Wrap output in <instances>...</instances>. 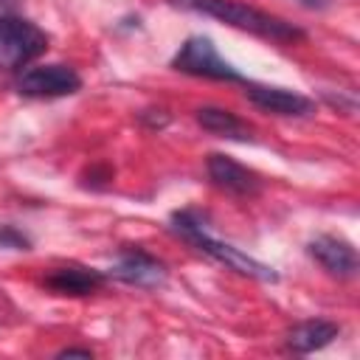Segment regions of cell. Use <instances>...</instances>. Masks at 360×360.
Listing matches in <instances>:
<instances>
[{
  "label": "cell",
  "instance_id": "obj_5",
  "mask_svg": "<svg viewBox=\"0 0 360 360\" xmlns=\"http://www.w3.org/2000/svg\"><path fill=\"white\" fill-rule=\"evenodd\" d=\"M79 87L82 76L68 65H37L28 68L17 82V90L28 98H59L76 93Z\"/></svg>",
  "mask_w": 360,
  "mask_h": 360
},
{
  "label": "cell",
  "instance_id": "obj_4",
  "mask_svg": "<svg viewBox=\"0 0 360 360\" xmlns=\"http://www.w3.org/2000/svg\"><path fill=\"white\" fill-rule=\"evenodd\" d=\"M172 68L188 76H202V79H219V82H245L242 73L225 62L217 51V45L208 37H188L180 51L172 59Z\"/></svg>",
  "mask_w": 360,
  "mask_h": 360
},
{
  "label": "cell",
  "instance_id": "obj_12",
  "mask_svg": "<svg viewBox=\"0 0 360 360\" xmlns=\"http://www.w3.org/2000/svg\"><path fill=\"white\" fill-rule=\"evenodd\" d=\"M197 121L202 129L219 135V138H231V141H250V127L245 121H239L233 112L222 110V107H200L197 110Z\"/></svg>",
  "mask_w": 360,
  "mask_h": 360
},
{
  "label": "cell",
  "instance_id": "obj_9",
  "mask_svg": "<svg viewBox=\"0 0 360 360\" xmlns=\"http://www.w3.org/2000/svg\"><path fill=\"white\" fill-rule=\"evenodd\" d=\"M309 256L332 276L349 278L357 270V253L346 239L338 236H318L309 242Z\"/></svg>",
  "mask_w": 360,
  "mask_h": 360
},
{
  "label": "cell",
  "instance_id": "obj_1",
  "mask_svg": "<svg viewBox=\"0 0 360 360\" xmlns=\"http://www.w3.org/2000/svg\"><path fill=\"white\" fill-rule=\"evenodd\" d=\"M172 6L186 8V11H197V14H205V17H214V20H222L228 25H233V28L250 31V34L273 39V42L304 39V31L290 25L287 20L273 17L267 11H259L253 6H242L236 0H172Z\"/></svg>",
  "mask_w": 360,
  "mask_h": 360
},
{
  "label": "cell",
  "instance_id": "obj_8",
  "mask_svg": "<svg viewBox=\"0 0 360 360\" xmlns=\"http://www.w3.org/2000/svg\"><path fill=\"white\" fill-rule=\"evenodd\" d=\"M245 96L256 107H262L267 112H276V115H309L312 112V101L307 96L284 90V87H267V84L245 82Z\"/></svg>",
  "mask_w": 360,
  "mask_h": 360
},
{
  "label": "cell",
  "instance_id": "obj_13",
  "mask_svg": "<svg viewBox=\"0 0 360 360\" xmlns=\"http://www.w3.org/2000/svg\"><path fill=\"white\" fill-rule=\"evenodd\" d=\"M25 245H28V239L20 231H14L11 225L0 228V248H25Z\"/></svg>",
  "mask_w": 360,
  "mask_h": 360
},
{
  "label": "cell",
  "instance_id": "obj_11",
  "mask_svg": "<svg viewBox=\"0 0 360 360\" xmlns=\"http://www.w3.org/2000/svg\"><path fill=\"white\" fill-rule=\"evenodd\" d=\"M338 323H332V321H321V318H315V321H304V323H298V326H292L290 329V335H287V349L290 352H298V354H309V352H315V349H323L326 343H332L335 338H338Z\"/></svg>",
  "mask_w": 360,
  "mask_h": 360
},
{
  "label": "cell",
  "instance_id": "obj_2",
  "mask_svg": "<svg viewBox=\"0 0 360 360\" xmlns=\"http://www.w3.org/2000/svg\"><path fill=\"white\" fill-rule=\"evenodd\" d=\"M172 222H174V231H177L183 239H188L191 245H197V250L208 253L211 259L222 262L225 267H231V270H236V273H245V276H250V278H259V281H276V278H278V276L273 273V267H267V264L250 259L248 253H242V250H236V248H231V245L214 239L191 211L174 214Z\"/></svg>",
  "mask_w": 360,
  "mask_h": 360
},
{
  "label": "cell",
  "instance_id": "obj_7",
  "mask_svg": "<svg viewBox=\"0 0 360 360\" xmlns=\"http://www.w3.org/2000/svg\"><path fill=\"white\" fill-rule=\"evenodd\" d=\"M112 276L127 284H135V287H158V284H163L166 270L155 256H149L138 248H129V250H121L118 262L112 264Z\"/></svg>",
  "mask_w": 360,
  "mask_h": 360
},
{
  "label": "cell",
  "instance_id": "obj_14",
  "mask_svg": "<svg viewBox=\"0 0 360 360\" xmlns=\"http://www.w3.org/2000/svg\"><path fill=\"white\" fill-rule=\"evenodd\" d=\"M73 354H79V357H90V349H65V352H59V357H73Z\"/></svg>",
  "mask_w": 360,
  "mask_h": 360
},
{
  "label": "cell",
  "instance_id": "obj_15",
  "mask_svg": "<svg viewBox=\"0 0 360 360\" xmlns=\"http://www.w3.org/2000/svg\"><path fill=\"white\" fill-rule=\"evenodd\" d=\"M304 6H309V8H323L326 6V0H301Z\"/></svg>",
  "mask_w": 360,
  "mask_h": 360
},
{
  "label": "cell",
  "instance_id": "obj_6",
  "mask_svg": "<svg viewBox=\"0 0 360 360\" xmlns=\"http://www.w3.org/2000/svg\"><path fill=\"white\" fill-rule=\"evenodd\" d=\"M205 169H208V177L214 180L217 188H222L228 194H236V197H250L262 186V180H259L256 172H250L248 166L236 163L228 155H208Z\"/></svg>",
  "mask_w": 360,
  "mask_h": 360
},
{
  "label": "cell",
  "instance_id": "obj_10",
  "mask_svg": "<svg viewBox=\"0 0 360 360\" xmlns=\"http://www.w3.org/2000/svg\"><path fill=\"white\" fill-rule=\"evenodd\" d=\"M104 284V276L93 267H82V264H65V267H53L45 276V287L59 292V295H87L93 290H98Z\"/></svg>",
  "mask_w": 360,
  "mask_h": 360
},
{
  "label": "cell",
  "instance_id": "obj_3",
  "mask_svg": "<svg viewBox=\"0 0 360 360\" xmlns=\"http://www.w3.org/2000/svg\"><path fill=\"white\" fill-rule=\"evenodd\" d=\"M48 37L31 20L0 17V70H20L45 53Z\"/></svg>",
  "mask_w": 360,
  "mask_h": 360
}]
</instances>
